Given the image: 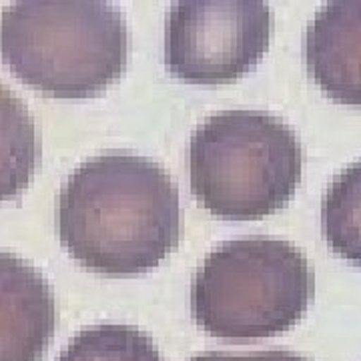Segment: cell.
Returning <instances> with one entry per match:
<instances>
[{"mask_svg":"<svg viewBox=\"0 0 361 361\" xmlns=\"http://www.w3.org/2000/svg\"><path fill=\"white\" fill-rule=\"evenodd\" d=\"M56 225L63 245L82 267L103 275L145 273L179 245V191L153 161L104 153L68 175Z\"/></svg>","mask_w":361,"mask_h":361,"instance_id":"6da1fadb","label":"cell"},{"mask_svg":"<svg viewBox=\"0 0 361 361\" xmlns=\"http://www.w3.org/2000/svg\"><path fill=\"white\" fill-rule=\"evenodd\" d=\"M54 329L49 281L25 259L0 251V361H40Z\"/></svg>","mask_w":361,"mask_h":361,"instance_id":"8992f818","label":"cell"},{"mask_svg":"<svg viewBox=\"0 0 361 361\" xmlns=\"http://www.w3.org/2000/svg\"><path fill=\"white\" fill-rule=\"evenodd\" d=\"M303 56L329 99L361 106V0L323 4L305 30Z\"/></svg>","mask_w":361,"mask_h":361,"instance_id":"52a82bcc","label":"cell"},{"mask_svg":"<svg viewBox=\"0 0 361 361\" xmlns=\"http://www.w3.org/2000/svg\"><path fill=\"white\" fill-rule=\"evenodd\" d=\"M189 361H310L307 357L299 355L295 351L287 349H267V351H255V353H223V351H207L201 355H195Z\"/></svg>","mask_w":361,"mask_h":361,"instance_id":"8fae6325","label":"cell"},{"mask_svg":"<svg viewBox=\"0 0 361 361\" xmlns=\"http://www.w3.org/2000/svg\"><path fill=\"white\" fill-rule=\"evenodd\" d=\"M313 271L293 243L243 237L213 249L191 283L197 325L221 339H261L293 327L310 307Z\"/></svg>","mask_w":361,"mask_h":361,"instance_id":"277c9868","label":"cell"},{"mask_svg":"<svg viewBox=\"0 0 361 361\" xmlns=\"http://www.w3.org/2000/svg\"><path fill=\"white\" fill-rule=\"evenodd\" d=\"M303 151L281 118L233 109L205 118L189 142L195 199L223 219H261L279 211L301 180Z\"/></svg>","mask_w":361,"mask_h":361,"instance_id":"3957f363","label":"cell"},{"mask_svg":"<svg viewBox=\"0 0 361 361\" xmlns=\"http://www.w3.org/2000/svg\"><path fill=\"white\" fill-rule=\"evenodd\" d=\"M322 227L329 249L361 267V161L329 185L322 205Z\"/></svg>","mask_w":361,"mask_h":361,"instance_id":"9c48e42d","label":"cell"},{"mask_svg":"<svg viewBox=\"0 0 361 361\" xmlns=\"http://www.w3.org/2000/svg\"><path fill=\"white\" fill-rule=\"evenodd\" d=\"M0 59L42 94L87 99L125 73L129 30L111 2L18 0L0 13Z\"/></svg>","mask_w":361,"mask_h":361,"instance_id":"7a4b0ae2","label":"cell"},{"mask_svg":"<svg viewBox=\"0 0 361 361\" xmlns=\"http://www.w3.org/2000/svg\"><path fill=\"white\" fill-rule=\"evenodd\" d=\"M271 11L261 0H179L165 26V63L180 80L225 85L267 52Z\"/></svg>","mask_w":361,"mask_h":361,"instance_id":"5b68a950","label":"cell"},{"mask_svg":"<svg viewBox=\"0 0 361 361\" xmlns=\"http://www.w3.org/2000/svg\"><path fill=\"white\" fill-rule=\"evenodd\" d=\"M59 361H163L153 339L133 325H92L68 341Z\"/></svg>","mask_w":361,"mask_h":361,"instance_id":"30bf717a","label":"cell"},{"mask_svg":"<svg viewBox=\"0 0 361 361\" xmlns=\"http://www.w3.org/2000/svg\"><path fill=\"white\" fill-rule=\"evenodd\" d=\"M40 157L35 118L26 104L0 82V203L28 187Z\"/></svg>","mask_w":361,"mask_h":361,"instance_id":"ba28073f","label":"cell"}]
</instances>
